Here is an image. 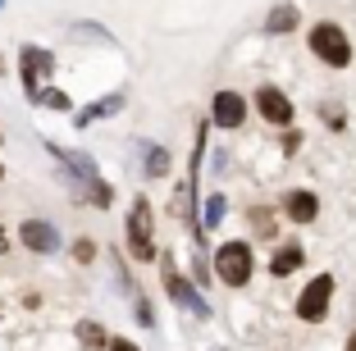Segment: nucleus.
<instances>
[{
  "label": "nucleus",
  "mask_w": 356,
  "mask_h": 351,
  "mask_svg": "<svg viewBox=\"0 0 356 351\" xmlns=\"http://www.w3.org/2000/svg\"><path fill=\"white\" fill-rule=\"evenodd\" d=\"M128 251L133 260H156V219H151V201L137 197L133 210H128Z\"/></svg>",
  "instance_id": "nucleus-1"
},
{
  "label": "nucleus",
  "mask_w": 356,
  "mask_h": 351,
  "mask_svg": "<svg viewBox=\"0 0 356 351\" xmlns=\"http://www.w3.org/2000/svg\"><path fill=\"white\" fill-rule=\"evenodd\" d=\"M311 51L329 64V69H347L352 64V46H347V32L338 23H315L311 28Z\"/></svg>",
  "instance_id": "nucleus-2"
},
{
  "label": "nucleus",
  "mask_w": 356,
  "mask_h": 351,
  "mask_svg": "<svg viewBox=\"0 0 356 351\" xmlns=\"http://www.w3.org/2000/svg\"><path fill=\"white\" fill-rule=\"evenodd\" d=\"M215 274H220L229 288H242L252 279V247L247 242H224L220 256H215Z\"/></svg>",
  "instance_id": "nucleus-3"
},
{
  "label": "nucleus",
  "mask_w": 356,
  "mask_h": 351,
  "mask_svg": "<svg viewBox=\"0 0 356 351\" xmlns=\"http://www.w3.org/2000/svg\"><path fill=\"white\" fill-rule=\"evenodd\" d=\"M329 297H334V279H329V274H315L311 288L297 297V315H302L306 324H320L329 315Z\"/></svg>",
  "instance_id": "nucleus-4"
},
{
  "label": "nucleus",
  "mask_w": 356,
  "mask_h": 351,
  "mask_svg": "<svg viewBox=\"0 0 356 351\" xmlns=\"http://www.w3.org/2000/svg\"><path fill=\"white\" fill-rule=\"evenodd\" d=\"M19 64H23V92H28V101L37 92H42V78L55 69V55L42 51V46H23L19 51Z\"/></svg>",
  "instance_id": "nucleus-5"
},
{
  "label": "nucleus",
  "mask_w": 356,
  "mask_h": 351,
  "mask_svg": "<svg viewBox=\"0 0 356 351\" xmlns=\"http://www.w3.org/2000/svg\"><path fill=\"white\" fill-rule=\"evenodd\" d=\"M165 292H169V297L178 301V306H188L192 315H201V320H206V315H210L206 297H197V292L188 288V279H183V274H178V269H174V260H169V256H165Z\"/></svg>",
  "instance_id": "nucleus-6"
},
{
  "label": "nucleus",
  "mask_w": 356,
  "mask_h": 351,
  "mask_svg": "<svg viewBox=\"0 0 356 351\" xmlns=\"http://www.w3.org/2000/svg\"><path fill=\"white\" fill-rule=\"evenodd\" d=\"M19 242L28 251H37V256H51V251H60V228L46 224V219H28L19 228Z\"/></svg>",
  "instance_id": "nucleus-7"
},
{
  "label": "nucleus",
  "mask_w": 356,
  "mask_h": 351,
  "mask_svg": "<svg viewBox=\"0 0 356 351\" xmlns=\"http://www.w3.org/2000/svg\"><path fill=\"white\" fill-rule=\"evenodd\" d=\"M256 105H261V114L270 124H279V128L293 124V101H288L279 87H261V92H256Z\"/></svg>",
  "instance_id": "nucleus-8"
},
{
  "label": "nucleus",
  "mask_w": 356,
  "mask_h": 351,
  "mask_svg": "<svg viewBox=\"0 0 356 351\" xmlns=\"http://www.w3.org/2000/svg\"><path fill=\"white\" fill-rule=\"evenodd\" d=\"M247 119V101L238 92H215V124L220 128H242Z\"/></svg>",
  "instance_id": "nucleus-9"
},
{
  "label": "nucleus",
  "mask_w": 356,
  "mask_h": 351,
  "mask_svg": "<svg viewBox=\"0 0 356 351\" xmlns=\"http://www.w3.org/2000/svg\"><path fill=\"white\" fill-rule=\"evenodd\" d=\"M283 215L293 219V224H311V219L320 215V197H315V192H288Z\"/></svg>",
  "instance_id": "nucleus-10"
},
{
  "label": "nucleus",
  "mask_w": 356,
  "mask_h": 351,
  "mask_svg": "<svg viewBox=\"0 0 356 351\" xmlns=\"http://www.w3.org/2000/svg\"><path fill=\"white\" fill-rule=\"evenodd\" d=\"M110 347V333L96 320H78V351H105Z\"/></svg>",
  "instance_id": "nucleus-11"
},
{
  "label": "nucleus",
  "mask_w": 356,
  "mask_h": 351,
  "mask_svg": "<svg viewBox=\"0 0 356 351\" xmlns=\"http://www.w3.org/2000/svg\"><path fill=\"white\" fill-rule=\"evenodd\" d=\"M297 265H302V247H297V242H288V247H279V251L270 256V274H274V279L293 274Z\"/></svg>",
  "instance_id": "nucleus-12"
},
{
  "label": "nucleus",
  "mask_w": 356,
  "mask_h": 351,
  "mask_svg": "<svg viewBox=\"0 0 356 351\" xmlns=\"http://www.w3.org/2000/svg\"><path fill=\"white\" fill-rule=\"evenodd\" d=\"M115 110H124V96H105V101H96V105H87V110H78L74 124H78V128H87L92 119H105V114H115Z\"/></svg>",
  "instance_id": "nucleus-13"
},
{
  "label": "nucleus",
  "mask_w": 356,
  "mask_h": 351,
  "mask_svg": "<svg viewBox=\"0 0 356 351\" xmlns=\"http://www.w3.org/2000/svg\"><path fill=\"white\" fill-rule=\"evenodd\" d=\"M293 28H297V10H293V5L270 10V32H293Z\"/></svg>",
  "instance_id": "nucleus-14"
},
{
  "label": "nucleus",
  "mask_w": 356,
  "mask_h": 351,
  "mask_svg": "<svg viewBox=\"0 0 356 351\" xmlns=\"http://www.w3.org/2000/svg\"><path fill=\"white\" fill-rule=\"evenodd\" d=\"M169 174V151L165 146H151L147 151V178H165Z\"/></svg>",
  "instance_id": "nucleus-15"
},
{
  "label": "nucleus",
  "mask_w": 356,
  "mask_h": 351,
  "mask_svg": "<svg viewBox=\"0 0 356 351\" xmlns=\"http://www.w3.org/2000/svg\"><path fill=\"white\" fill-rule=\"evenodd\" d=\"M32 101H37V105H51V110H69V96L55 92V87H42V92L32 96Z\"/></svg>",
  "instance_id": "nucleus-16"
},
{
  "label": "nucleus",
  "mask_w": 356,
  "mask_h": 351,
  "mask_svg": "<svg viewBox=\"0 0 356 351\" xmlns=\"http://www.w3.org/2000/svg\"><path fill=\"white\" fill-rule=\"evenodd\" d=\"M252 228L261 233V238H274V215L270 210H252Z\"/></svg>",
  "instance_id": "nucleus-17"
},
{
  "label": "nucleus",
  "mask_w": 356,
  "mask_h": 351,
  "mask_svg": "<svg viewBox=\"0 0 356 351\" xmlns=\"http://www.w3.org/2000/svg\"><path fill=\"white\" fill-rule=\"evenodd\" d=\"M224 210H229V206H224V197H210V201H206V228H215V224H220V219H224Z\"/></svg>",
  "instance_id": "nucleus-18"
},
{
  "label": "nucleus",
  "mask_w": 356,
  "mask_h": 351,
  "mask_svg": "<svg viewBox=\"0 0 356 351\" xmlns=\"http://www.w3.org/2000/svg\"><path fill=\"white\" fill-rule=\"evenodd\" d=\"M92 256H96V247H92V242H78V247H74V260H78V265H87Z\"/></svg>",
  "instance_id": "nucleus-19"
},
{
  "label": "nucleus",
  "mask_w": 356,
  "mask_h": 351,
  "mask_svg": "<svg viewBox=\"0 0 356 351\" xmlns=\"http://www.w3.org/2000/svg\"><path fill=\"white\" fill-rule=\"evenodd\" d=\"M105 351H137V347L128 338H110V347H105Z\"/></svg>",
  "instance_id": "nucleus-20"
},
{
  "label": "nucleus",
  "mask_w": 356,
  "mask_h": 351,
  "mask_svg": "<svg viewBox=\"0 0 356 351\" xmlns=\"http://www.w3.org/2000/svg\"><path fill=\"white\" fill-rule=\"evenodd\" d=\"M347 351H356V333H352V338H347Z\"/></svg>",
  "instance_id": "nucleus-21"
},
{
  "label": "nucleus",
  "mask_w": 356,
  "mask_h": 351,
  "mask_svg": "<svg viewBox=\"0 0 356 351\" xmlns=\"http://www.w3.org/2000/svg\"><path fill=\"white\" fill-rule=\"evenodd\" d=\"M0 251H5V228H0Z\"/></svg>",
  "instance_id": "nucleus-22"
},
{
  "label": "nucleus",
  "mask_w": 356,
  "mask_h": 351,
  "mask_svg": "<svg viewBox=\"0 0 356 351\" xmlns=\"http://www.w3.org/2000/svg\"><path fill=\"white\" fill-rule=\"evenodd\" d=\"M0 178H5V165H0Z\"/></svg>",
  "instance_id": "nucleus-23"
},
{
  "label": "nucleus",
  "mask_w": 356,
  "mask_h": 351,
  "mask_svg": "<svg viewBox=\"0 0 356 351\" xmlns=\"http://www.w3.org/2000/svg\"><path fill=\"white\" fill-rule=\"evenodd\" d=\"M0 5H5V0H0Z\"/></svg>",
  "instance_id": "nucleus-24"
}]
</instances>
